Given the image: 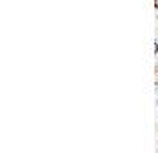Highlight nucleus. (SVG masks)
<instances>
[{"instance_id": "nucleus-1", "label": "nucleus", "mask_w": 158, "mask_h": 153, "mask_svg": "<svg viewBox=\"0 0 158 153\" xmlns=\"http://www.w3.org/2000/svg\"><path fill=\"white\" fill-rule=\"evenodd\" d=\"M153 6H155V11H158V0H153Z\"/></svg>"}, {"instance_id": "nucleus-2", "label": "nucleus", "mask_w": 158, "mask_h": 153, "mask_svg": "<svg viewBox=\"0 0 158 153\" xmlns=\"http://www.w3.org/2000/svg\"><path fill=\"white\" fill-rule=\"evenodd\" d=\"M155 73H156V77H158V66H155Z\"/></svg>"}]
</instances>
